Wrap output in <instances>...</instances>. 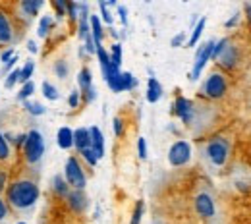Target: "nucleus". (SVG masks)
<instances>
[{
	"label": "nucleus",
	"mask_w": 251,
	"mask_h": 224,
	"mask_svg": "<svg viewBox=\"0 0 251 224\" xmlns=\"http://www.w3.org/2000/svg\"><path fill=\"white\" fill-rule=\"evenodd\" d=\"M41 197V188L35 180L29 178H20L8 184L6 188V201L8 207H12L14 211H29L37 205Z\"/></svg>",
	"instance_id": "nucleus-1"
},
{
	"label": "nucleus",
	"mask_w": 251,
	"mask_h": 224,
	"mask_svg": "<svg viewBox=\"0 0 251 224\" xmlns=\"http://www.w3.org/2000/svg\"><path fill=\"white\" fill-rule=\"evenodd\" d=\"M45 137H43V133L39 131V129H31V131H27V137H25V143H24V147H22V151H24V160L27 162V164H39L41 159H43V155H45Z\"/></svg>",
	"instance_id": "nucleus-2"
},
{
	"label": "nucleus",
	"mask_w": 251,
	"mask_h": 224,
	"mask_svg": "<svg viewBox=\"0 0 251 224\" xmlns=\"http://www.w3.org/2000/svg\"><path fill=\"white\" fill-rule=\"evenodd\" d=\"M64 180L66 184L70 186V190H85L87 186V176L83 172V166L81 162L77 160V157H68L66 164H64Z\"/></svg>",
	"instance_id": "nucleus-3"
},
{
	"label": "nucleus",
	"mask_w": 251,
	"mask_h": 224,
	"mask_svg": "<svg viewBox=\"0 0 251 224\" xmlns=\"http://www.w3.org/2000/svg\"><path fill=\"white\" fill-rule=\"evenodd\" d=\"M238 58H240L238 49H236L228 39H220V41L215 43L211 60L219 62V64L222 66V68H226V70H232L234 66L238 64Z\"/></svg>",
	"instance_id": "nucleus-4"
},
{
	"label": "nucleus",
	"mask_w": 251,
	"mask_h": 224,
	"mask_svg": "<svg viewBox=\"0 0 251 224\" xmlns=\"http://www.w3.org/2000/svg\"><path fill=\"white\" fill-rule=\"evenodd\" d=\"M205 155L215 166H224L228 160V155H230V141L220 135L213 137L205 147Z\"/></svg>",
	"instance_id": "nucleus-5"
},
{
	"label": "nucleus",
	"mask_w": 251,
	"mask_h": 224,
	"mask_svg": "<svg viewBox=\"0 0 251 224\" xmlns=\"http://www.w3.org/2000/svg\"><path fill=\"white\" fill-rule=\"evenodd\" d=\"M16 39H18V27L14 16L4 8H0V49H12Z\"/></svg>",
	"instance_id": "nucleus-6"
},
{
	"label": "nucleus",
	"mask_w": 251,
	"mask_h": 224,
	"mask_svg": "<svg viewBox=\"0 0 251 224\" xmlns=\"http://www.w3.org/2000/svg\"><path fill=\"white\" fill-rule=\"evenodd\" d=\"M226 91H228V81L220 72H213L203 83V95L209 99H222Z\"/></svg>",
	"instance_id": "nucleus-7"
},
{
	"label": "nucleus",
	"mask_w": 251,
	"mask_h": 224,
	"mask_svg": "<svg viewBox=\"0 0 251 224\" xmlns=\"http://www.w3.org/2000/svg\"><path fill=\"white\" fill-rule=\"evenodd\" d=\"M191 160V145L184 139H178L170 145L168 149V162L170 166L178 168V166H186Z\"/></svg>",
	"instance_id": "nucleus-8"
},
{
	"label": "nucleus",
	"mask_w": 251,
	"mask_h": 224,
	"mask_svg": "<svg viewBox=\"0 0 251 224\" xmlns=\"http://www.w3.org/2000/svg\"><path fill=\"white\" fill-rule=\"evenodd\" d=\"M215 43H217V41H207L205 45H201V47H199V50H197V54H195L193 68H191V74H189V79H191V81L199 79V75H201L203 68H205L207 62L211 60V56H213V49H215Z\"/></svg>",
	"instance_id": "nucleus-9"
},
{
	"label": "nucleus",
	"mask_w": 251,
	"mask_h": 224,
	"mask_svg": "<svg viewBox=\"0 0 251 224\" xmlns=\"http://www.w3.org/2000/svg\"><path fill=\"white\" fill-rule=\"evenodd\" d=\"M193 209L197 213V217L201 219H213L217 213V205L215 199L209 192H199L193 197Z\"/></svg>",
	"instance_id": "nucleus-10"
},
{
	"label": "nucleus",
	"mask_w": 251,
	"mask_h": 224,
	"mask_svg": "<svg viewBox=\"0 0 251 224\" xmlns=\"http://www.w3.org/2000/svg\"><path fill=\"white\" fill-rule=\"evenodd\" d=\"M174 114L184 124H191L193 118H195V104H193V100H189L186 97H176V100H174Z\"/></svg>",
	"instance_id": "nucleus-11"
},
{
	"label": "nucleus",
	"mask_w": 251,
	"mask_h": 224,
	"mask_svg": "<svg viewBox=\"0 0 251 224\" xmlns=\"http://www.w3.org/2000/svg\"><path fill=\"white\" fill-rule=\"evenodd\" d=\"M66 203H68V207L74 213H83L89 207L87 195L81 192V190H70V193L66 195Z\"/></svg>",
	"instance_id": "nucleus-12"
},
{
	"label": "nucleus",
	"mask_w": 251,
	"mask_h": 224,
	"mask_svg": "<svg viewBox=\"0 0 251 224\" xmlns=\"http://www.w3.org/2000/svg\"><path fill=\"white\" fill-rule=\"evenodd\" d=\"M89 133H91V151L95 153V157L97 159H102L104 157V135H102V131L100 128H89Z\"/></svg>",
	"instance_id": "nucleus-13"
},
{
	"label": "nucleus",
	"mask_w": 251,
	"mask_h": 224,
	"mask_svg": "<svg viewBox=\"0 0 251 224\" xmlns=\"http://www.w3.org/2000/svg\"><path fill=\"white\" fill-rule=\"evenodd\" d=\"M45 6V2L43 0H22L20 4H18V8H20V12L25 16V20L27 22H31L33 18L39 14V10Z\"/></svg>",
	"instance_id": "nucleus-14"
},
{
	"label": "nucleus",
	"mask_w": 251,
	"mask_h": 224,
	"mask_svg": "<svg viewBox=\"0 0 251 224\" xmlns=\"http://www.w3.org/2000/svg\"><path fill=\"white\" fill-rule=\"evenodd\" d=\"M74 147L77 151H83V149H89L91 147V133L87 128H77L74 129Z\"/></svg>",
	"instance_id": "nucleus-15"
},
{
	"label": "nucleus",
	"mask_w": 251,
	"mask_h": 224,
	"mask_svg": "<svg viewBox=\"0 0 251 224\" xmlns=\"http://www.w3.org/2000/svg\"><path fill=\"white\" fill-rule=\"evenodd\" d=\"M89 29H91V37L95 41V47H100L102 45V39H104V29H102V22L99 16H89Z\"/></svg>",
	"instance_id": "nucleus-16"
},
{
	"label": "nucleus",
	"mask_w": 251,
	"mask_h": 224,
	"mask_svg": "<svg viewBox=\"0 0 251 224\" xmlns=\"http://www.w3.org/2000/svg\"><path fill=\"white\" fill-rule=\"evenodd\" d=\"M56 145L64 149V151H68V149H72L74 147V129H70L68 126H64L56 131Z\"/></svg>",
	"instance_id": "nucleus-17"
},
{
	"label": "nucleus",
	"mask_w": 251,
	"mask_h": 224,
	"mask_svg": "<svg viewBox=\"0 0 251 224\" xmlns=\"http://www.w3.org/2000/svg\"><path fill=\"white\" fill-rule=\"evenodd\" d=\"M147 102H151V104H155L160 100V97H162V85L158 83L157 77H149V81H147Z\"/></svg>",
	"instance_id": "nucleus-18"
},
{
	"label": "nucleus",
	"mask_w": 251,
	"mask_h": 224,
	"mask_svg": "<svg viewBox=\"0 0 251 224\" xmlns=\"http://www.w3.org/2000/svg\"><path fill=\"white\" fill-rule=\"evenodd\" d=\"M77 85H79V93L87 91L93 87V74L89 68H81L79 74H77Z\"/></svg>",
	"instance_id": "nucleus-19"
},
{
	"label": "nucleus",
	"mask_w": 251,
	"mask_h": 224,
	"mask_svg": "<svg viewBox=\"0 0 251 224\" xmlns=\"http://www.w3.org/2000/svg\"><path fill=\"white\" fill-rule=\"evenodd\" d=\"M52 27H54L52 16H43V18L39 20V25H37V35H39V39H47L49 33L52 31Z\"/></svg>",
	"instance_id": "nucleus-20"
},
{
	"label": "nucleus",
	"mask_w": 251,
	"mask_h": 224,
	"mask_svg": "<svg viewBox=\"0 0 251 224\" xmlns=\"http://www.w3.org/2000/svg\"><path fill=\"white\" fill-rule=\"evenodd\" d=\"M97 56H99V64H100V72H102V77H106V74L110 72V56H108V52H106V49L100 45V47H97V52H95Z\"/></svg>",
	"instance_id": "nucleus-21"
},
{
	"label": "nucleus",
	"mask_w": 251,
	"mask_h": 224,
	"mask_svg": "<svg viewBox=\"0 0 251 224\" xmlns=\"http://www.w3.org/2000/svg\"><path fill=\"white\" fill-rule=\"evenodd\" d=\"M50 188H52V192L56 193L58 197H64V199H66V195L70 193V186L66 184L64 176H60V174H56V176L52 178V182H50Z\"/></svg>",
	"instance_id": "nucleus-22"
},
{
	"label": "nucleus",
	"mask_w": 251,
	"mask_h": 224,
	"mask_svg": "<svg viewBox=\"0 0 251 224\" xmlns=\"http://www.w3.org/2000/svg\"><path fill=\"white\" fill-rule=\"evenodd\" d=\"M205 24H207V18H199V22L195 24L193 31H191V35H189L188 47H195V45L199 43V37H201V35H203V31H205Z\"/></svg>",
	"instance_id": "nucleus-23"
},
{
	"label": "nucleus",
	"mask_w": 251,
	"mask_h": 224,
	"mask_svg": "<svg viewBox=\"0 0 251 224\" xmlns=\"http://www.w3.org/2000/svg\"><path fill=\"white\" fill-rule=\"evenodd\" d=\"M24 110L29 116H43V114H47V106L41 104V102H35V100H25L24 102Z\"/></svg>",
	"instance_id": "nucleus-24"
},
{
	"label": "nucleus",
	"mask_w": 251,
	"mask_h": 224,
	"mask_svg": "<svg viewBox=\"0 0 251 224\" xmlns=\"http://www.w3.org/2000/svg\"><path fill=\"white\" fill-rule=\"evenodd\" d=\"M33 72H35V62L29 58V60H25L24 66L20 68V83H22V85H24V83H27V81H31Z\"/></svg>",
	"instance_id": "nucleus-25"
},
{
	"label": "nucleus",
	"mask_w": 251,
	"mask_h": 224,
	"mask_svg": "<svg viewBox=\"0 0 251 224\" xmlns=\"http://www.w3.org/2000/svg\"><path fill=\"white\" fill-rule=\"evenodd\" d=\"M108 56H110L112 68H118V70H120V64H122V45H120V43H114V45L110 47Z\"/></svg>",
	"instance_id": "nucleus-26"
},
{
	"label": "nucleus",
	"mask_w": 251,
	"mask_h": 224,
	"mask_svg": "<svg viewBox=\"0 0 251 224\" xmlns=\"http://www.w3.org/2000/svg\"><path fill=\"white\" fill-rule=\"evenodd\" d=\"M12 157V147L4 135V131H0V162H8Z\"/></svg>",
	"instance_id": "nucleus-27"
},
{
	"label": "nucleus",
	"mask_w": 251,
	"mask_h": 224,
	"mask_svg": "<svg viewBox=\"0 0 251 224\" xmlns=\"http://www.w3.org/2000/svg\"><path fill=\"white\" fill-rule=\"evenodd\" d=\"M41 91H43V95L45 99H49V100H58L60 99V93H58V89L50 83V81H43V85H41Z\"/></svg>",
	"instance_id": "nucleus-28"
},
{
	"label": "nucleus",
	"mask_w": 251,
	"mask_h": 224,
	"mask_svg": "<svg viewBox=\"0 0 251 224\" xmlns=\"http://www.w3.org/2000/svg\"><path fill=\"white\" fill-rule=\"evenodd\" d=\"M122 91H131L137 87V77L131 72H122Z\"/></svg>",
	"instance_id": "nucleus-29"
},
{
	"label": "nucleus",
	"mask_w": 251,
	"mask_h": 224,
	"mask_svg": "<svg viewBox=\"0 0 251 224\" xmlns=\"http://www.w3.org/2000/svg\"><path fill=\"white\" fill-rule=\"evenodd\" d=\"M16 83H20V68H14L12 72H8V75L4 77V89H14Z\"/></svg>",
	"instance_id": "nucleus-30"
},
{
	"label": "nucleus",
	"mask_w": 251,
	"mask_h": 224,
	"mask_svg": "<svg viewBox=\"0 0 251 224\" xmlns=\"http://www.w3.org/2000/svg\"><path fill=\"white\" fill-rule=\"evenodd\" d=\"M52 70H54V75H56L58 79H66L68 74H70V64H68L66 60H56L54 66H52Z\"/></svg>",
	"instance_id": "nucleus-31"
},
{
	"label": "nucleus",
	"mask_w": 251,
	"mask_h": 224,
	"mask_svg": "<svg viewBox=\"0 0 251 224\" xmlns=\"http://www.w3.org/2000/svg\"><path fill=\"white\" fill-rule=\"evenodd\" d=\"M35 93V83L33 81H27V83H24L22 85V89H20V93L16 95L18 100H22V102H25V100H29V97Z\"/></svg>",
	"instance_id": "nucleus-32"
},
{
	"label": "nucleus",
	"mask_w": 251,
	"mask_h": 224,
	"mask_svg": "<svg viewBox=\"0 0 251 224\" xmlns=\"http://www.w3.org/2000/svg\"><path fill=\"white\" fill-rule=\"evenodd\" d=\"M143 213H145V203H143V199H139V201L135 203L133 213H131V221H129V224H141Z\"/></svg>",
	"instance_id": "nucleus-33"
},
{
	"label": "nucleus",
	"mask_w": 251,
	"mask_h": 224,
	"mask_svg": "<svg viewBox=\"0 0 251 224\" xmlns=\"http://www.w3.org/2000/svg\"><path fill=\"white\" fill-rule=\"evenodd\" d=\"M66 16L70 18V22H77L79 20V4L77 2H66Z\"/></svg>",
	"instance_id": "nucleus-34"
},
{
	"label": "nucleus",
	"mask_w": 251,
	"mask_h": 224,
	"mask_svg": "<svg viewBox=\"0 0 251 224\" xmlns=\"http://www.w3.org/2000/svg\"><path fill=\"white\" fill-rule=\"evenodd\" d=\"M99 8H100V20H102L106 25H110V27H112V24H114V18H112V14H110L108 6H106L104 2H99Z\"/></svg>",
	"instance_id": "nucleus-35"
},
{
	"label": "nucleus",
	"mask_w": 251,
	"mask_h": 224,
	"mask_svg": "<svg viewBox=\"0 0 251 224\" xmlns=\"http://www.w3.org/2000/svg\"><path fill=\"white\" fill-rule=\"evenodd\" d=\"M79 100H81L79 89L70 91V95H68V106H70V108H77V106H79Z\"/></svg>",
	"instance_id": "nucleus-36"
},
{
	"label": "nucleus",
	"mask_w": 251,
	"mask_h": 224,
	"mask_svg": "<svg viewBox=\"0 0 251 224\" xmlns=\"http://www.w3.org/2000/svg\"><path fill=\"white\" fill-rule=\"evenodd\" d=\"M79 155H81V159L85 160L89 166H95V164L99 162V159L95 157V153L91 151V147H89V149H83V151H79Z\"/></svg>",
	"instance_id": "nucleus-37"
},
{
	"label": "nucleus",
	"mask_w": 251,
	"mask_h": 224,
	"mask_svg": "<svg viewBox=\"0 0 251 224\" xmlns=\"http://www.w3.org/2000/svg\"><path fill=\"white\" fill-rule=\"evenodd\" d=\"M52 8H54L58 20H62L66 16V0H52Z\"/></svg>",
	"instance_id": "nucleus-38"
},
{
	"label": "nucleus",
	"mask_w": 251,
	"mask_h": 224,
	"mask_svg": "<svg viewBox=\"0 0 251 224\" xmlns=\"http://www.w3.org/2000/svg\"><path fill=\"white\" fill-rule=\"evenodd\" d=\"M112 131H114L116 137H122V135H124V120H122V118L116 116V118L112 120Z\"/></svg>",
	"instance_id": "nucleus-39"
},
{
	"label": "nucleus",
	"mask_w": 251,
	"mask_h": 224,
	"mask_svg": "<svg viewBox=\"0 0 251 224\" xmlns=\"http://www.w3.org/2000/svg\"><path fill=\"white\" fill-rule=\"evenodd\" d=\"M137 155H139L141 160L147 159V141H145V137H139L137 139Z\"/></svg>",
	"instance_id": "nucleus-40"
},
{
	"label": "nucleus",
	"mask_w": 251,
	"mask_h": 224,
	"mask_svg": "<svg viewBox=\"0 0 251 224\" xmlns=\"http://www.w3.org/2000/svg\"><path fill=\"white\" fill-rule=\"evenodd\" d=\"M14 56H16L14 47H12V49H4V50H2V54H0V62H2V64H6V62H8V60H12Z\"/></svg>",
	"instance_id": "nucleus-41"
},
{
	"label": "nucleus",
	"mask_w": 251,
	"mask_h": 224,
	"mask_svg": "<svg viewBox=\"0 0 251 224\" xmlns=\"http://www.w3.org/2000/svg\"><path fill=\"white\" fill-rule=\"evenodd\" d=\"M6 188H8V172L0 168V195L6 193Z\"/></svg>",
	"instance_id": "nucleus-42"
},
{
	"label": "nucleus",
	"mask_w": 251,
	"mask_h": 224,
	"mask_svg": "<svg viewBox=\"0 0 251 224\" xmlns=\"http://www.w3.org/2000/svg\"><path fill=\"white\" fill-rule=\"evenodd\" d=\"M16 64H18V56H14V58H12V60H8L6 64H2V72H0V74H2L4 77H6V74H8V70L12 72V70H14V66H16Z\"/></svg>",
	"instance_id": "nucleus-43"
},
{
	"label": "nucleus",
	"mask_w": 251,
	"mask_h": 224,
	"mask_svg": "<svg viewBox=\"0 0 251 224\" xmlns=\"http://www.w3.org/2000/svg\"><path fill=\"white\" fill-rule=\"evenodd\" d=\"M116 12H118V18L122 22V25H127V8L126 6H116Z\"/></svg>",
	"instance_id": "nucleus-44"
},
{
	"label": "nucleus",
	"mask_w": 251,
	"mask_h": 224,
	"mask_svg": "<svg viewBox=\"0 0 251 224\" xmlns=\"http://www.w3.org/2000/svg\"><path fill=\"white\" fill-rule=\"evenodd\" d=\"M184 41H186V33H178L176 37H172V41H170V47H182L184 45Z\"/></svg>",
	"instance_id": "nucleus-45"
},
{
	"label": "nucleus",
	"mask_w": 251,
	"mask_h": 224,
	"mask_svg": "<svg viewBox=\"0 0 251 224\" xmlns=\"http://www.w3.org/2000/svg\"><path fill=\"white\" fill-rule=\"evenodd\" d=\"M85 52H87V54H95V52H97V47H95V41L91 35L85 39Z\"/></svg>",
	"instance_id": "nucleus-46"
},
{
	"label": "nucleus",
	"mask_w": 251,
	"mask_h": 224,
	"mask_svg": "<svg viewBox=\"0 0 251 224\" xmlns=\"http://www.w3.org/2000/svg\"><path fill=\"white\" fill-rule=\"evenodd\" d=\"M81 95H83V99H85V102H93L95 99H97V89H95V87H91V89L83 91Z\"/></svg>",
	"instance_id": "nucleus-47"
},
{
	"label": "nucleus",
	"mask_w": 251,
	"mask_h": 224,
	"mask_svg": "<svg viewBox=\"0 0 251 224\" xmlns=\"http://www.w3.org/2000/svg\"><path fill=\"white\" fill-rule=\"evenodd\" d=\"M6 217H8V203H6V199L0 197V223H2Z\"/></svg>",
	"instance_id": "nucleus-48"
},
{
	"label": "nucleus",
	"mask_w": 251,
	"mask_h": 224,
	"mask_svg": "<svg viewBox=\"0 0 251 224\" xmlns=\"http://www.w3.org/2000/svg\"><path fill=\"white\" fill-rule=\"evenodd\" d=\"M25 137H27V133H20V135H16V139H14V141H16V145H18L20 149L24 147V143H25Z\"/></svg>",
	"instance_id": "nucleus-49"
},
{
	"label": "nucleus",
	"mask_w": 251,
	"mask_h": 224,
	"mask_svg": "<svg viewBox=\"0 0 251 224\" xmlns=\"http://www.w3.org/2000/svg\"><path fill=\"white\" fill-rule=\"evenodd\" d=\"M27 50H29L31 54H37V52H39V47H37L35 41H27Z\"/></svg>",
	"instance_id": "nucleus-50"
},
{
	"label": "nucleus",
	"mask_w": 251,
	"mask_h": 224,
	"mask_svg": "<svg viewBox=\"0 0 251 224\" xmlns=\"http://www.w3.org/2000/svg\"><path fill=\"white\" fill-rule=\"evenodd\" d=\"M238 20H240V14H236L232 20H228V22H226V27H234V25L238 24Z\"/></svg>",
	"instance_id": "nucleus-51"
},
{
	"label": "nucleus",
	"mask_w": 251,
	"mask_h": 224,
	"mask_svg": "<svg viewBox=\"0 0 251 224\" xmlns=\"http://www.w3.org/2000/svg\"><path fill=\"white\" fill-rule=\"evenodd\" d=\"M246 14H248V20H250V25H251V4H246Z\"/></svg>",
	"instance_id": "nucleus-52"
},
{
	"label": "nucleus",
	"mask_w": 251,
	"mask_h": 224,
	"mask_svg": "<svg viewBox=\"0 0 251 224\" xmlns=\"http://www.w3.org/2000/svg\"><path fill=\"white\" fill-rule=\"evenodd\" d=\"M108 31H110V35H112V37H114V39H118V31H116V29H114V27H110V29H108Z\"/></svg>",
	"instance_id": "nucleus-53"
},
{
	"label": "nucleus",
	"mask_w": 251,
	"mask_h": 224,
	"mask_svg": "<svg viewBox=\"0 0 251 224\" xmlns=\"http://www.w3.org/2000/svg\"><path fill=\"white\" fill-rule=\"evenodd\" d=\"M18 224H27V223H24V221H20V223H18Z\"/></svg>",
	"instance_id": "nucleus-54"
}]
</instances>
